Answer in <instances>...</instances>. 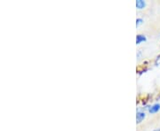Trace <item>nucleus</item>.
<instances>
[{
	"label": "nucleus",
	"mask_w": 160,
	"mask_h": 131,
	"mask_svg": "<svg viewBox=\"0 0 160 131\" xmlns=\"http://www.w3.org/2000/svg\"><path fill=\"white\" fill-rule=\"evenodd\" d=\"M143 22V21H142V19H141V18H138L137 20H136V26H140L142 23Z\"/></svg>",
	"instance_id": "39448f33"
},
{
	"label": "nucleus",
	"mask_w": 160,
	"mask_h": 131,
	"mask_svg": "<svg viewBox=\"0 0 160 131\" xmlns=\"http://www.w3.org/2000/svg\"><path fill=\"white\" fill-rule=\"evenodd\" d=\"M159 111H160V104L159 103L154 104V105H152L150 107H149V114H157V113H158Z\"/></svg>",
	"instance_id": "f257e3e1"
},
{
	"label": "nucleus",
	"mask_w": 160,
	"mask_h": 131,
	"mask_svg": "<svg viewBox=\"0 0 160 131\" xmlns=\"http://www.w3.org/2000/svg\"><path fill=\"white\" fill-rule=\"evenodd\" d=\"M146 40H147V38H146V36L143 35H136V44H140L141 43L145 42Z\"/></svg>",
	"instance_id": "7ed1b4c3"
},
{
	"label": "nucleus",
	"mask_w": 160,
	"mask_h": 131,
	"mask_svg": "<svg viewBox=\"0 0 160 131\" xmlns=\"http://www.w3.org/2000/svg\"><path fill=\"white\" fill-rule=\"evenodd\" d=\"M146 117V114L144 112H142V111H138L137 114H136V122L137 123H141Z\"/></svg>",
	"instance_id": "f03ea898"
},
{
	"label": "nucleus",
	"mask_w": 160,
	"mask_h": 131,
	"mask_svg": "<svg viewBox=\"0 0 160 131\" xmlns=\"http://www.w3.org/2000/svg\"><path fill=\"white\" fill-rule=\"evenodd\" d=\"M135 5H136V7H137L138 9H142V8H144L146 6V2L143 1V0H137Z\"/></svg>",
	"instance_id": "20e7f679"
},
{
	"label": "nucleus",
	"mask_w": 160,
	"mask_h": 131,
	"mask_svg": "<svg viewBox=\"0 0 160 131\" xmlns=\"http://www.w3.org/2000/svg\"><path fill=\"white\" fill-rule=\"evenodd\" d=\"M153 131H160V129H155V130Z\"/></svg>",
	"instance_id": "423d86ee"
}]
</instances>
